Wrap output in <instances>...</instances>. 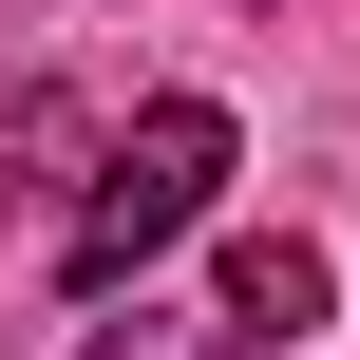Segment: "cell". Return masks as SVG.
<instances>
[{
  "label": "cell",
  "mask_w": 360,
  "mask_h": 360,
  "mask_svg": "<svg viewBox=\"0 0 360 360\" xmlns=\"http://www.w3.org/2000/svg\"><path fill=\"white\" fill-rule=\"evenodd\" d=\"M209 323H228V342H285V360H304V323H323V247H304V228H247V247L209 266Z\"/></svg>",
  "instance_id": "2"
},
{
  "label": "cell",
  "mask_w": 360,
  "mask_h": 360,
  "mask_svg": "<svg viewBox=\"0 0 360 360\" xmlns=\"http://www.w3.org/2000/svg\"><path fill=\"white\" fill-rule=\"evenodd\" d=\"M76 360H285V342H228L209 304H133V323H95Z\"/></svg>",
  "instance_id": "4"
},
{
  "label": "cell",
  "mask_w": 360,
  "mask_h": 360,
  "mask_svg": "<svg viewBox=\"0 0 360 360\" xmlns=\"http://www.w3.org/2000/svg\"><path fill=\"white\" fill-rule=\"evenodd\" d=\"M95 133H114L95 95H0V209H38V228H57V209H76V171H95Z\"/></svg>",
  "instance_id": "3"
},
{
  "label": "cell",
  "mask_w": 360,
  "mask_h": 360,
  "mask_svg": "<svg viewBox=\"0 0 360 360\" xmlns=\"http://www.w3.org/2000/svg\"><path fill=\"white\" fill-rule=\"evenodd\" d=\"M209 190H228V114H209V95H152V114H114V133H95V171H76V209H57L38 247H57V285H76V304H114L152 247H190V228H209Z\"/></svg>",
  "instance_id": "1"
}]
</instances>
